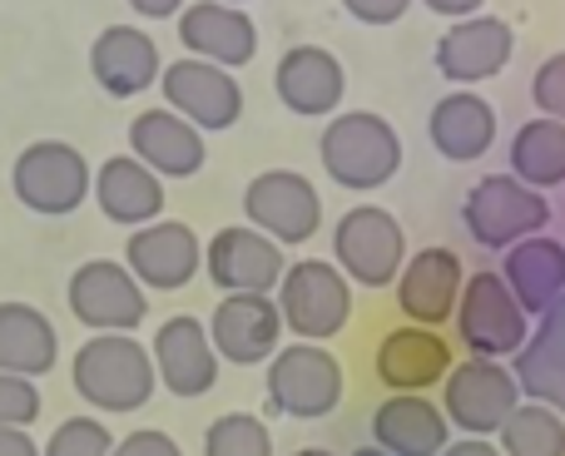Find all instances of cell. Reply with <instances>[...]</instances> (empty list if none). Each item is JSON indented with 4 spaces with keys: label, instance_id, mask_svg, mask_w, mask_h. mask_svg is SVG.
I'll list each match as a JSON object with an SVG mask.
<instances>
[{
    "label": "cell",
    "instance_id": "cell-1",
    "mask_svg": "<svg viewBox=\"0 0 565 456\" xmlns=\"http://www.w3.org/2000/svg\"><path fill=\"white\" fill-rule=\"evenodd\" d=\"M75 392L99 412H139L159 388V362L135 332H95L70 362Z\"/></svg>",
    "mask_w": 565,
    "mask_h": 456
},
{
    "label": "cell",
    "instance_id": "cell-2",
    "mask_svg": "<svg viewBox=\"0 0 565 456\" xmlns=\"http://www.w3.org/2000/svg\"><path fill=\"white\" fill-rule=\"evenodd\" d=\"M318 155L342 189H382L402 169V135L377 109H348L328 119Z\"/></svg>",
    "mask_w": 565,
    "mask_h": 456
},
{
    "label": "cell",
    "instance_id": "cell-3",
    "mask_svg": "<svg viewBox=\"0 0 565 456\" xmlns=\"http://www.w3.org/2000/svg\"><path fill=\"white\" fill-rule=\"evenodd\" d=\"M457 332L467 342L471 358H516L536 328H531V312L521 308V298L511 293V283L501 278V268H477L467 273V288H461V308H457Z\"/></svg>",
    "mask_w": 565,
    "mask_h": 456
},
{
    "label": "cell",
    "instance_id": "cell-4",
    "mask_svg": "<svg viewBox=\"0 0 565 456\" xmlns=\"http://www.w3.org/2000/svg\"><path fill=\"white\" fill-rule=\"evenodd\" d=\"M278 308L288 332H298V342H328L348 328L352 318V288L348 273L328 258H298L288 263L278 283Z\"/></svg>",
    "mask_w": 565,
    "mask_h": 456
},
{
    "label": "cell",
    "instance_id": "cell-5",
    "mask_svg": "<svg viewBox=\"0 0 565 456\" xmlns=\"http://www.w3.org/2000/svg\"><path fill=\"white\" fill-rule=\"evenodd\" d=\"M467 233L481 248H516L521 238H536L551 224V204L541 189L521 184L516 174H487L471 184L467 204H461Z\"/></svg>",
    "mask_w": 565,
    "mask_h": 456
},
{
    "label": "cell",
    "instance_id": "cell-6",
    "mask_svg": "<svg viewBox=\"0 0 565 456\" xmlns=\"http://www.w3.org/2000/svg\"><path fill=\"white\" fill-rule=\"evenodd\" d=\"M521 402L526 392H521L516 372L497 358H467L441 382V407H447L451 427H461L467 437H501V427Z\"/></svg>",
    "mask_w": 565,
    "mask_h": 456
},
{
    "label": "cell",
    "instance_id": "cell-7",
    "mask_svg": "<svg viewBox=\"0 0 565 456\" xmlns=\"http://www.w3.org/2000/svg\"><path fill=\"white\" fill-rule=\"evenodd\" d=\"M332 253L338 268L362 288H387L407 268V233L382 204H358L332 229Z\"/></svg>",
    "mask_w": 565,
    "mask_h": 456
},
{
    "label": "cell",
    "instance_id": "cell-8",
    "mask_svg": "<svg viewBox=\"0 0 565 456\" xmlns=\"http://www.w3.org/2000/svg\"><path fill=\"white\" fill-rule=\"evenodd\" d=\"M10 189L35 214H75L85 204V194L95 189V179H89V165L75 145H65V139H35V145H25L15 155Z\"/></svg>",
    "mask_w": 565,
    "mask_h": 456
},
{
    "label": "cell",
    "instance_id": "cell-9",
    "mask_svg": "<svg viewBox=\"0 0 565 456\" xmlns=\"http://www.w3.org/2000/svg\"><path fill=\"white\" fill-rule=\"evenodd\" d=\"M342 402V362L322 342H288L268 362V412L282 417H328Z\"/></svg>",
    "mask_w": 565,
    "mask_h": 456
},
{
    "label": "cell",
    "instance_id": "cell-10",
    "mask_svg": "<svg viewBox=\"0 0 565 456\" xmlns=\"http://www.w3.org/2000/svg\"><path fill=\"white\" fill-rule=\"evenodd\" d=\"M70 312L95 332H135L149 312L145 283L129 273V263L115 258H89L70 273Z\"/></svg>",
    "mask_w": 565,
    "mask_h": 456
},
{
    "label": "cell",
    "instance_id": "cell-11",
    "mask_svg": "<svg viewBox=\"0 0 565 456\" xmlns=\"http://www.w3.org/2000/svg\"><path fill=\"white\" fill-rule=\"evenodd\" d=\"M159 89H164V105L199 129H234L244 115V85L234 79V70L214 65V60H174V65H164Z\"/></svg>",
    "mask_w": 565,
    "mask_h": 456
},
{
    "label": "cell",
    "instance_id": "cell-12",
    "mask_svg": "<svg viewBox=\"0 0 565 456\" xmlns=\"http://www.w3.org/2000/svg\"><path fill=\"white\" fill-rule=\"evenodd\" d=\"M244 214L278 243H308L322 229V199L298 169H264L244 189Z\"/></svg>",
    "mask_w": 565,
    "mask_h": 456
},
{
    "label": "cell",
    "instance_id": "cell-13",
    "mask_svg": "<svg viewBox=\"0 0 565 456\" xmlns=\"http://www.w3.org/2000/svg\"><path fill=\"white\" fill-rule=\"evenodd\" d=\"M288 332L282 308L268 293H224L209 318V338H214L218 358L234 368H254V362L278 358V338Z\"/></svg>",
    "mask_w": 565,
    "mask_h": 456
},
{
    "label": "cell",
    "instance_id": "cell-14",
    "mask_svg": "<svg viewBox=\"0 0 565 456\" xmlns=\"http://www.w3.org/2000/svg\"><path fill=\"white\" fill-rule=\"evenodd\" d=\"M204 248L209 243H199V233L189 224H179V219H154V224L129 233L125 263H129V273H135L145 288L179 293V288L194 283L199 268H204Z\"/></svg>",
    "mask_w": 565,
    "mask_h": 456
},
{
    "label": "cell",
    "instance_id": "cell-15",
    "mask_svg": "<svg viewBox=\"0 0 565 456\" xmlns=\"http://www.w3.org/2000/svg\"><path fill=\"white\" fill-rule=\"evenodd\" d=\"M204 268L224 293H268L282 283L288 258H282V243L268 238L264 229L234 224V229H218L214 238H209Z\"/></svg>",
    "mask_w": 565,
    "mask_h": 456
},
{
    "label": "cell",
    "instance_id": "cell-16",
    "mask_svg": "<svg viewBox=\"0 0 565 456\" xmlns=\"http://www.w3.org/2000/svg\"><path fill=\"white\" fill-rule=\"evenodd\" d=\"M511 50H516V30L501 15L451 20L437 40V70L451 85H481L511 65Z\"/></svg>",
    "mask_w": 565,
    "mask_h": 456
},
{
    "label": "cell",
    "instance_id": "cell-17",
    "mask_svg": "<svg viewBox=\"0 0 565 456\" xmlns=\"http://www.w3.org/2000/svg\"><path fill=\"white\" fill-rule=\"evenodd\" d=\"M461 288H467V273H461L457 253L422 248V253H412L397 278V308L407 312V322H417V328H441L447 318H457Z\"/></svg>",
    "mask_w": 565,
    "mask_h": 456
},
{
    "label": "cell",
    "instance_id": "cell-18",
    "mask_svg": "<svg viewBox=\"0 0 565 456\" xmlns=\"http://www.w3.org/2000/svg\"><path fill=\"white\" fill-rule=\"evenodd\" d=\"M372 447L392 456H441L451 447V417L427 392H392L372 412Z\"/></svg>",
    "mask_w": 565,
    "mask_h": 456
},
{
    "label": "cell",
    "instance_id": "cell-19",
    "mask_svg": "<svg viewBox=\"0 0 565 456\" xmlns=\"http://www.w3.org/2000/svg\"><path fill=\"white\" fill-rule=\"evenodd\" d=\"M89 75L105 95L129 99L139 89H149L154 79H164V60L149 30L139 25H105L89 45Z\"/></svg>",
    "mask_w": 565,
    "mask_h": 456
},
{
    "label": "cell",
    "instance_id": "cell-20",
    "mask_svg": "<svg viewBox=\"0 0 565 456\" xmlns=\"http://www.w3.org/2000/svg\"><path fill=\"white\" fill-rule=\"evenodd\" d=\"M179 40L189 55L214 60L224 70H238L254 60L258 50V25L248 10L224 6V0H189L179 15Z\"/></svg>",
    "mask_w": 565,
    "mask_h": 456
},
{
    "label": "cell",
    "instance_id": "cell-21",
    "mask_svg": "<svg viewBox=\"0 0 565 456\" xmlns=\"http://www.w3.org/2000/svg\"><path fill=\"white\" fill-rule=\"evenodd\" d=\"M372 368H377V378L387 382L392 392H427V388H437V382H447L457 362H451V348L437 328L407 322V328L382 332Z\"/></svg>",
    "mask_w": 565,
    "mask_h": 456
},
{
    "label": "cell",
    "instance_id": "cell-22",
    "mask_svg": "<svg viewBox=\"0 0 565 456\" xmlns=\"http://www.w3.org/2000/svg\"><path fill=\"white\" fill-rule=\"evenodd\" d=\"M154 362H159V382L174 397H204L218 382V348L204 322L189 318V312H174L154 332Z\"/></svg>",
    "mask_w": 565,
    "mask_h": 456
},
{
    "label": "cell",
    "instance_id": "cell-23",
    "mask_svg": "<svg viewBox=\"0 0 565 456\" xmlns=\"http://www.w3.org/2000/svg\"><path fill=\"white\" fill-rule=\"evenodd\" d=\"M129 155L145 159L159 179H194L204 169V129L174 109H145L129 119Z\"/></svg>",
    "mask_w": 565,
    "mask_h": 456
},
{
    "label": "cell",
    "instance_id": "cell-24",
    "mask_svg": "<svg viewBox=\"0 0 565 456\" xmlns=\"http://www.w3.org/2000/svg\"><path fill=\"white\" fill-rule=\"evenodd\" d=\"M274 89L278 99L292 109V115H332L342 105V89H348V75H342V60L322 45H292L282 50L278 70H274Z\"/></svg>",
    "mask_w": 565,
    "mask_h": 456
},
{
    "label": "cell",
    "instance_id": "cell-25",
    "mask_svg": "<svg viewBox=\"0 0 565 456\" xmlns=\"http://www.w3.org/2000/svg\"><path fill=\"white\" fill-rule=\"evenodd\" d=\"M427 135L441 159L471 165V159H481L497 145V109H491L477 89H451V95H441L437 105H431Z\"/></svg>",
    "mask_w": 565,
    "mask_h": 456
},
{
    "label": "cell",
    "instance_id": "cell-26",
    "mask_svg": "<svg viewBox=\"0 0 565 456\" xmlns=\"http://www.w3.org/2000/svg\"><path fill=\"white\" fill-rule=\"evenodd\" d=\"M95 199L105 209V219L129 229H145L164 209V179L135 155H115L95 169Z\"/></svg>",
    "mask_w": 565,
    "mask_h": 456
},
{
    "label": "cell",
    "instance_id": "cell-27",
    "mask_svg": "<svg viewBox=\"0 0 565 456\" xmlns=\"http://www.w3.org/2000/svg\"><path fill=\"white\" fill-rule=\"evenodd\" d=\"M501 278L511 283L521 308H526L531 318H541V312H551L565 298V243L551 238V233L521 238L516 248H507V258H501Z\"/></svg>",
    "mask_w": 565,
    "mask_h": 456
},
{
    "label": "cell",
    "instance_id": "cell-28",
    "mask_svg": "<svg viewBox=\"0 0 565 456\" xmlns=\"http://www.w3.org/2000/svg\"><path fill=\"white\" fill-rule=\"evenodd\" d=\"M60 358V338L50 318L30 303H0V372L15 378H45Z\"/></svg>",
    "mask_w": 565,
    "mask_h": 456
},
{
    "label": "cell",
    "instance_id": "cell-29",
    "mask_svg": "<svg viewBox=\"0 0 565 456\" xmlns=\"http://www.w3.org/2000/svg\"><path fill=\"white\" fill-rule=\"evenodd\" d=\"M511 174L531 189H561L565 184V125L561 119H526L511 139Z\"/></svg>",
    "mask_w": 565,
    "mask_h": 456
},
{
    "label": "cell",
    "instance_id": "cell-30",
    "mask_svg": "<svg viewBox=\"0 0 565 456\" xmlns=\"http://www.w3.org/2000/svg\"><path fill=\"white\" fill-rule=\"evenodd\" d=\"M497 442L507 456H565V417L546 402H521Z\"/></svg>",
    "mask_w": 565,
    "mask_h": 456
},
{
    "label": "cell",
    "instance_id": "cell-31",
    "mask_svg": "<svg viewBox=\"0 0 565 456\" xmlns=\"http://www.w3.org/2000/svg\"><path fill=\"white\" fill-rule=\"evenodd\" d=\"M511 372H516L526 402H546V407H556L565 417V352L561 348L531 338L526 348L511 358Z\"/></svg>",
    "mask_w": 565,
    "mask_h": 456
},
{
    "label": "cell",
    "instance_id": "cell-32",
    "mask_svg": "<svg viewBox=\"0 0 565 456\" xmlns=\"http://www.w3.org/2000/svg\"><path fill=\"white\" fill-rule=\"evenodd\" d=\"M204 456H274V432L254 412H224L209 422Z\"/></svg>",
    "mask_w": 565,
    "mask_h": 456
},
{
    "label": "cell",
    "instance_id": "cell-33",
    "mask_svg": "<svg viewBox=\"0 0 565 456\" xmlns=\"http://www.w3.org/2000/svg\"><path fill=\"white\" fill-rule=\"evenodd\" d=\"M119 442L99 417H65L45 442V456H115Z\"/></svg>",
    "mask_w": 565,
    "mask_h": 456
},
{
    "label": "cell",
    "instance_id": "cell-34",
    "mask_svg": "<svg viewBox=\"0 0 565 456\" xmlns=\"http://www.w3.org/2000/svg\"><path fill=\"white\" fill-rule=\"evenodd\" d=\"M40 388L35 378H15V372H0V427H30L40 417Z\"/></svg>",
    "mask_w": 565,
    "mask_h": 456
},
{
    "label": "cell",
    "instance_id": "cell-35",
    "mask_svg": "<svg viewBox=\"0 0 565 456\" xmlns=\"http://www.w3.org/2000/svg\"><path fill=\"white\" fill-rule=\"evenodd\" d=\"M531 99L546 119H561L565 125V50H556L551 60H541L536 79H531Z\"/></svg>",
    "mask_w": 565,
    "mask_h": 456
},
{
    "label": "cell",
    "instance_id": "cell-36",
    "mask_svg": "<svg viewBox=\"0 0 565 456\" xmlns=\"http://www.w3.org/2000/svg\"><path fill=\"white\" fill-rule=\"evenodd\" d=\"M115 456H184V452H179V442L169 437V432H159V427H139V432H129V437L119 442Z\"/></svg>",
    "mask_w": 565,
    "mask_h": 456
},
{
    "label": "cell",
    "instance_id": "cell-37",
    "mask_svg": "<svg viewBox=\"0 0 565 456\" xmlns=\"http://www.w3.org/2000/svg\"><path fill=\"white\" fill-rule=\"evenodd\" d=\"M407 6L412 0H342V10L362 25H392V20L407 15Z\"/></svg>",
    "mask_w": 565,
    "mask_h": 456
},
{
    "label": "cell",
    "instance_id": "cell-38",
    "mask_svg": "<svg viewBox=\"0 0 565 456\" xmlns=\"http://www.w3.org/2000/svg\"><path fill=\"white\" fill-rule=\"evenodd\" d=\"M536 338L565 352V298H561L551 312H541V318H536Z\"/></svg>",
    "mask_w": 565,
    "mask_h": 456
},
{
    "label": "cell",
    "instance_id": "cell-39",
    "mask_svg": "<svg viewBox=\"0 0 565 456\" xmlns=\"http://www.w3.org/2000/svg\"><path fill=\"white\" fill-rule=\"evenodd\" d=\"M0 456H45V447H35L25 427H0Z\"/></svg>",
    "mask_w": 565,
    "mask_h": 456
},
{
    "label": "cell",
    "instance_id": "cell-40",
    "mask_svg": "<svg viewBox=\"0 0 565 456\" xmlns=\"http://www.w3.org/2000/svg\"><path fill=\"white\" fill-rule=\"evenodd\" d=\"M441 456H507V452H501V442H491V437H461Z\"/></svg>",
    "mask_w": 565,
    "mask_h": 456
},
{
    "label": "cell",
    "instance_id": "cell-41",
    "mask_svg": "<svg viewBox=\"0 0 565 456\" xmlns=\"http://www.w3.org/2000/svg\"><path fill=\"white\" fill-rule=\"evenodd\" d=\"M481 6L487 0H427V10H437L447 20H471V15H481Z\"/></svg>",
    "mask_w": 565,
    "mask_h": 456
},
{
    "label": "cell",
    "instance_id": "cell-42",
    "mask_svg": "<svg viewBox=\"0 0 565 456\" xmlns=\"http://www.w3.org/2000/svg\"><path fill=\"white\" fill-rule=\"evenodd\" d=\"M189 0H129V10H139V15L149 20H164V15H184Z\"/></svg>",
    "mask_w": 565,
    "mask_h": 456
},
{
    "label": "cell",
    "instance_id": "cell-43",
    "mask_svg": "<svg viewBox=\"0 0 565 456\" xmlns=\"http://www.w3.org/2000/svg\"><path fill=\"white\" fill-rule=\"evenodd\" d=\"M352 456H392V452H382V447H358Z\"/></svg>",
    "mask_w": 565,
    "mask_h": 456
},
{
    "label": "cell",
    "instance_id": "cell-44",
    "mask_svg": "<svg viewBox=\"0 0 565 456\" xmlns=\"http://www.w3.org/2000/svg\"><path fill=\"white\" fill-rule=\"evenodd\" d=\"M292 456H332V452H322V447H302V452H292Z\"/></svg>",
    "mask_w": 565,
    "mask_h": 456
},
{
    "label": "cell",
    "instance_id": "cell-45",
    "mask_svg": "<svg viewBox=\"0 0 565 456\" xmlns=\"http://www.w3.org/2000/svg\"><path fill=\"white\" fill-rule=\"evenodd\" d=\"M224 6H244V0H224Z\"/></svg>",
    "mask_w": 565,
    "mask_h": 456
}]
</instances>
